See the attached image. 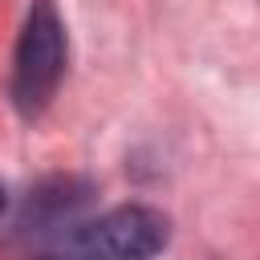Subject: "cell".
<instances>
[{"label":"cell","instance_id":"obj_1","mask_svg":"<svg viewBox=\"0 0 260 260\" xmlns=\"http://www.w3.org/2000/svg\"><path fill=\"white\" fill-rule=\"evenodd\" d=\"M65 77V24L49 0H37L32 12L24 16L20 41H16V61H12V102L24 118H37L57 85Z\"/></svg>","mask_w":260,"mask_h":260},{"label":"cell","instance_id":"obj_2","mask_svg":"<svg viewBox=\"0 0 260 260\" xmlns=\"http://www.w3.org/2000/svg\"><path fill=\"white\" fill-rule=\"evenodd\" d=\"M171 240V219L158 207L130 203L114 207L73 232L81 260H154Z\"/></svg>","mask_w":260,"mask_h":260},{"label":"cell","instance_id":"obj_3","mask_svg":"<svg viewBox=\"0 0 260 260\" xmlns=\"http://www.w3.org/2000/svg\"><path fill=\"white\" fill-rule=\"evenodd\" d=\"M41 260H69V256H41Z\"/></svg>","mask_w":260,"mask_h":260},{"label":"cell","instance_id":"obj_4","mask_svg":"<svg viewBox=\"0 0 260 260\" xmlns=\"http://www.w3.org/2000/svg\"><path fill=\"white\" fill-rule=\"evenodd\" d=\"M0 211H4V187H0Z\"/></svg>","mask_w":260,"mask_h":260}]
</instances>
